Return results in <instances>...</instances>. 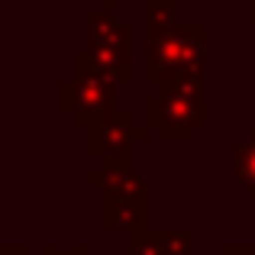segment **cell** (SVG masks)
<instances>
[{
	"label": "cell",
	"mask_w": 255,
	"mask_h": 255,
	"mask_svg": "<svg viewBox=\"0 0 255 255\" xmlns=\"http://www.w3.org/2000/svg\"><path fill=\"white\" fill-rule=\"evenodd\" d=\"M145 81L165 87L178 81H207V26L178 23L149 36Z\"/></svg>",
	"instance_id": "1"
},
{
	"label": "cell",
	"mask_w": 255,
	"mask_h": 255,
	"mask_svg": "<svg viewBox=\"0 0 255 255\" xmlns=\"http://www.w3.org/2000/svg\"><path fill=\"white\" fill-rule=\"evenodd\" d=\"M207 123V81H178L158 87L145 100V126L165 142H191L194 129Z\"/></svg>",
	"instance_id": "2"
},
{
	"label": "cell",
	"mask_w": 255,
	"mask_h": 255,
	"mask_svg": "<svg viewBox=\"0 0 255 255\" xmlns=\"http://www.w3.org/2000/svg\"><path fill=\"white\" fill-rule=\"evenodd\" d=\"M58 110L71 113L75 126L81 129H97L100 123H107L110 117H117V84L107 81L100 75H91V71H81L71 81L58 84Z\"/></svg>",
	"instance_id": "3"
},
{
	"label": "cell",
	"mask_w": 255,
	"mask_h": 255,
	"mask_svg": "<svg viewBox=\"0 0 255 255\" xmlns=\"http://www.w3.org/2000/svg\"><path fill=\"white\" fill-rule=\"evenodd\" d=\"M149 126H136L132 113L120 110L117 117H110L107 123H100L97 129L87 132V155L91 158H120V155H132V145L149 139Z\"/></svg>",
	"instance_id": "4"
},
{
	"label": "cell",
	"mask_w": 255,
	"mask_h": 255,
	"mask_svg": "<svg viewBox=\"0 0 255 255\" xmlns=\"http://www.w3.org/2000/svg\"><path fill=\"white\" fill-rule=\"evenodd\" d=\"M87 49L132 52V23L123 19L117 10L91 6L87 10Z\"/></svg>",
	"instance_id": "5"
},
{
	"label": "cell",
	"mask_w": 255,
	"mask_h": 255,
	"mask_svg": "<svg viewBox=\"0 0 255 255\" xmlns=\"http://www.w3.org/2000/svg\"><path fill=\"white\" fill-rule=\"evenodd\" d=\"M71 68L75 75L81 71H91V75H100L113 84H129L132 81V52H110V49H87L78 52L71 58Z\"/></svg>",
	"instance_id": "6"
},
{
	"label": "cell",
	"mask_w": 255,
	"mask_h": 255,
	"mask_svg": "<svg viewBox=\"0 0 255 255\" xmlns=\"http://www.w3.org/2000/svg\"><path fill=\"white\" fill-rule=\"evenodd\" d=\"M87 184L123 200H145V194H149V181L136 168H107V165H100V168L87 171Z\"/></svg>",
	"instance_id": "7"
},
{
	"label": "cell",
	"mask_w": 255,
	"mask_h": 255,
	"mask_svg": "<svg viewBox=\"0 0 255 255\" xmlns=\"http://www.w3.org/2000/svg\"><path fill=\"white\" fill-rule=\"evenodd\" d=\"M145 220H149L145 200H123V197H110V194L100 197V223H104V230H123L132 236V233L145 230Z\"/></svg>",
	"instance_id": "8"
},
{
	"label": "cell",
	"mask_w": 255,
	"mask_h": 255,
	"mask_svg": "<svg viewBox=\"0 0 255 255\" xmlns=\"http://www.w3.org/2000/svg\"><path fill=\"white\" fill-rule=\"evenodd\" d=\"M233 171H236V181L255 200V126L249 129V139H243L233 152Z\"/></svg>",
	"instance_id": "9"
},
{
	"label": "cell",
	"mask_w": 255,
	"mask_h": 255,
	"mask_svg": "<svg viewBox=\"0 0 255 255\" xmlns=\"http://www.w3.org/2000/svg\"><path fill=\"white\" fill-rule=\"evenodd\" d=\"M178 26V0H145V32H165Z\"/></svg>",
	"instance_id": "10"
},
{
	"label": "cell",
	"mask_w": 255,
	"mask_h": 255,
	"mask_svg": "<svg viewBox=\"0 0 255 255\" xmlns=\"http://www.w3.org/2000/svg\"><path fill=\"white\" fill-rule=\"evenodd\" d=\"M158 246L165 255H191L194 252V239L191 230H158Z\"/></svg>",
	"instance_id": "11"
},
{
	"label": "cell",
	"mask_w": 255,
	"mask_h": 255,
	"mask_svg": "<svg viewBox=\"0 0 255 255\" xmlns=\"http://www.w3.org/2000/svg\"><path fill=\"white\" fill-rule=\"evenodd\" d=\"M129 255H165L158 246V236L152 230H139L129 236Z\"/></svg>",
	"instance_id": "12"
},
{
	"label": "cell",
	"mask_w": 255,
	"mask_h": 255,
	"mask_svg": "<svg viewBox=\"0 0 255 255\" xmlns=\"http://www.w3.org/2000/svg\"><path fill=\"white\" fill-rule=\"evenodd\" d=\"M42 255H91V246L81 243V246H71V249H62V246H55V243H45Z\"/></svg>",
	"instance_id": "13"
},
{
	"label": "cell",
	"mask_w": 255,
	"mask_h": 255,
	"mask_svg": "<svg viewBox=\"0 0 255 255\" xmlns=\"http://www.w3.org/2000/svg\"><path fill=\"white\" fill-rule=\"evenodd\" d=\"M220 255H255V243H223Z\"/></svg>",
	"instance_id": "14"
},
{
	"label": "cell",
	"mask_w": 255,
	"mask_h": 255,
	"mask_svg": "<svg viewBox=\"0 0 255 255\" xmlns=\"http://www.w3.org/2000/svg\"><path fill=\"white\" fill-rule=\"evenodd\" d=\"M0 255H32L26 243H3L0 246Z\"/></svg>",
	"instance_id": "15"
},
{
	"label": "cell",
	"mask_w": 255,
	"mask_h": 255,
	"mask_svg": "<svg viewBox=\"0 0 255 255\" xmlns=\"http://www.w3.org/2000/svg\"><path fill=\"white\" fill-rule=\"evenodd\" d=\"M249 23L255 26V0H249Z\"/></svg>",
	"instance_id": "16"
},
{
	"label": "cell",
	"mask_w": 255,
	"mask_h": 255,
	"mask_svg": "<svg viewBox=\"0 0 255 255\" xmlns=\"http://www.w3.org/2000/svg\"><path fill=\"white\" fill-rule=\"evenodd\" d=\"M104 6L107 10H117V0H104Z\"/></svg>",
	"instance_id": "17"
}]
</instances>
